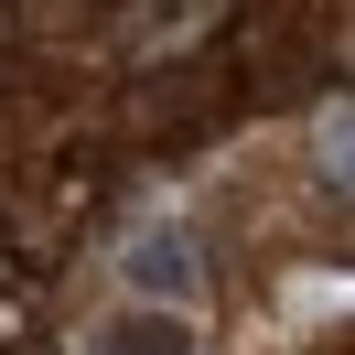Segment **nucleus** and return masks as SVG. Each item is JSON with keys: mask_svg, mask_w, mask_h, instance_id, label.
<instances>
[{"mask_svg": "<svg viewBox=\"0 0 355 355\" xmlns=\"http://www.w3.org/2000/svg\"><path fill=\"white\" fill-rule=\"evenodd\" d=\"M183 345H194V334H183L173 312H130V323H119L97 355H183Z\"/></svg>", "mask_w": 355, "mask_h": 355, "instance_id": "1", "label": "nucleus"}, {"mask_svg": "<svg viewBox=\"0 0 355 355\" xmlns=\"http://www.w3.org/2000/svg\"><path fill=\"white\" fill-rule=\"evenodd\" d=\"M345 151H355V108H345V119H323V162H345ZM345 183H355V173H345Z\"/></svg>", "mask_w": 355, "mask_h": 355, "instance_id": "2", "label": "nucleus"}]
</instances>
